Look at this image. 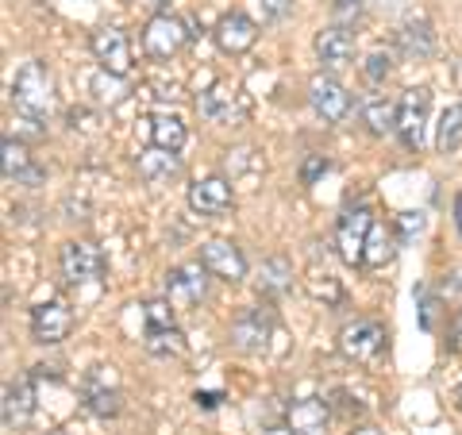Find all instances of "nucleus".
I'll list each match as a JSON object with an SVG mask.
<instances>
[{"mask_svg": "<svg viewBox=\"0 0 462 435\" xmlns=\"http://www.w3.org/2000/svg\"><path fill=\"white\" fill-rule=\"evenodd\" d=\"M54 100H58L54 97V74L47 69V62H23L16 81H12V105H16V112L23 120L42 124V120H51Z\"/></svg>", "mask_w": 462, "mask_h": 435, "instance_id": "f257e3e1", "label": "nucleus"}, {"mask_svg": "<svg viewBox=\"0 0 462 435\" xmlns=\"http://www.w3.org/2000/svg\"><path fill=\"white\" fill-rule=\"evenodd\" d=\"M428 108H431V89L416 85V89H404L397 100V135L409 151L424 147V127H428Z\"/></svg>", "mask_w": 462, "mask_h": 435, "instance_id": "f03ea898", "label": "nucleus"}, {"mask_svg": "<svg viewBox=\"0 0 462 435\" xmlns=\"http://www.w3.org/2000/svg\"><path fill=\"white\" fill-rule=\"evenodd\" d=\"M370 227H374V216L366 205H355L339 216L336 224V251L346 266H363V255H366V239H370Z\"/></svg>", "mask_w": 462, "mask_h": 435, "instance_id": "7ed1b4c3", "label": "nucleus"}, {"mask_svg": "<svg viewBox=\"0 0 462 435\" xmlns=\"http://www.w3.org/2000/svg\"><path fill=\"white\" fill-rule=\"evenodd\" d=\"M58 266H62V278L69 285H85V282H100V278H105V255H100V246L89 243V239L62 243Z\"/></svg>", "mask_w": 462, "mask_h": 435, "instance_id": "20e7f679", "label": "nucleus"}, {"mask_svg": "<svg viewBox=\"0 0 462 435\" xmlns=\"http://www.w3.org/2000/svg\"><path fill=\"white\" fill-rule=\"evenodd\" d=\"M89 51L105 74H112V78L132 74V39H127V32H120V27H100V32H93Z\"/></svg>", "mask_w": 462, "mask_h": 435, "instance_id": "39448f33", "label": "nucleus"}, {"mask_svg": "<svg viewBox=\"0 0 462 435\" xmlns=\"http://www.w3.org/2000/svg\"><path fill=\"white\" fill-rule=\"evenodd\" d=\"M273 336V316L266 309H247L236 316V324H231V347L243 355H263L266 343Z\"/></svg>", "mask_w": 462, "mask_h": 435, "instance_id": "423d86ee", "label": "nucleus"}, {"mask_svg": "<svg viewBox=\"0 0 462 435\" xmlns=\"http://www.w3.org/2000/svg\"><path fill=\"white\" fill-rule=\"evenodd\" d=\"M385 347V328L378 320H355L339 331V355L351 362H370L378 358Z\"/></svg>", "mask_w": 462, "mask_h": 435, "instance_id": "0eeeda50", "label": "nucleus"}, {"mask_svg": "<svg viewBox=\"0 0 462 435\" xmlns=\"http://www.w3.org/2000/svg\"><path fill=\"white\" fill-rule=\"evenodd\" d=\"M185 39H189V27H185L178 16L162 12V16H154L147 23V32H143V51L151 58H158V62H166V58H173L185 47Z\"/></svg>", "mask_w": 462, "mask_h": 435, "instance_id": "6e6552de", "label": "nucleus"}, {"mask_svg": "<svg viewBox=\"0 0 462 435\" xmlns=\"http://www.w3.org/2000/svg\"><path fill=\"white\" fill-rule=\"evenodd\" d=\"M309 105L324 124H343L346 116H351V93H346L336 78L320 74L309 85Z\"/></svg>", "mask_w": 462, "mask_h": 435, "instance_id": "1a4fd4ad", "label": "nucleus"}, {"mask_svg": "<svg viewBox=\"0 0 462 435\" xmlns=\"http://www.w3.org/2000/svg\"><path fill=\"white\" fill-rule=\"evenodd\" d=\"M200 263H205V270L212 278L231 282V285L247 278V258H243V251L231 239H208L200 246Z\"/></svg>", "mask_w": 462, "mask_h": 435, "instance_id": "9d476101", "label": "nucleus"}, {"mask_svg": "<svg viewBox=\"0 0 462 435\" xmlns=\"http://www.w3.org/2000/svg\"><path fill=\"white\" fill-rule=\"evenodd\" d=\"M205 293H208L205 263H189L166 273V301H173V309H189V304L205 301Z\"/></svg>", "mask_w": 462, "mask_h": 435, "instance_id": "9b49d317", "label": "nucleus"}, {"mask_svg": "<svg viewBox=\"0 0 462 435\" xmlns=\"http://www.w3.org/2000/svg\"><path fill=\"white\" fill-rule=\"evenodd\" d=\"M212 39H216V47H220L224 54L239 58L258 42V23L247 16V12H227V16H220V23H216Z\"/></svg>", "mask_w": 462, "mask_h": 435, "instance_id": "f8f14e48", "label": "nucleus"}, {"mask_svg": "<svg viewBox=\"0 0 462 435\" xmlns=\"http://www.w3.org/2000/svg\"><path fill=\"white\" fill-rule=\"evenodd\" d=\"M316 58H320V66L328 74H339V69H346L355 58V35L346 32L343 23L324 27V32L316 35Z\"/></svg>", "mask_w": 462, "mask_h": 435, "instance_id": "ddd939ff", "label": "nucleus"}, {"mask_svg": "<svg viewBox=\"0 0 462 435\" xmlns=\"http://www.w3.org/2000/svg\"><path fill=\"white\" fill-rule=\"evenodd\" d=\"M69 328H74V316H69V309L62 301H42L39 309L32 312V336L42 347L62 343L69 336Z\"/></svg>", "mask_w": 462, "mask_h": 435, "instance_id": "4468645a", "label": "nucleus"}, {"mask_svg": "<svg viewBox=\"0 0 462 435\" xmlns=\"http://www.w3.org/2000/svg\"><path fill=\"white\" fill-rule=\"evenodd\" d=\"M328 424H331V409L324 397H300L289 404V412H285L289 435H324Z\"/></svg>", "mask_w": 462, "mask_h": 435, "instance_id": "2eb2a0df", "label": "nucleus"}, {"mask_svg": "<svg viewBox=\"0 0 462 435\" xmlns=\"http://www.w3.org/2000/svg\"><path fill=\"white\" fill-rule=\"evenodd\" d=\"M231 205H236V197H231V185L224 178H200L189 185V208L197 216H205V220L224 216Z\"/></svg>", "mask_w": 462, "mask_h": 435, "instance_id": "dca6fc26", "label": "nucleus"}, {"mask_svg": "<svg viewBox=\"0 0 462 435\" xmlns=\"http://www.w3.org/2000/svg\"><path fill=\"white\" fill-rule=\"evenodd\" d=\"M0 162H5V181L12 185H39L47 173L35 166L32 151L23 147L20 139H5V147H0Z\"/></svg>", "mask_w": 462, "mask_h": 435, "instance_id": "f3484780", "label": "nucleus"}, {"mask_svg": "<svg viewBox=\"0 0 462 435\" xmlns=\"http://www.w3.org/2000/svg\"><path fill=\"white\" fill-rule=\"evenodd\" d=\"M35 416V385L32 378L5 385V428H23Z\"/></svg>", "mask_w": 462, "mask_h": 435, "instance_id": "a211bd4d", "label": "nucleus"}, {"mask_svg": "<svg viewBox=\"0 0 462 435\" xmlns=\"http://www.w3.org/2000/svg\"><path fill=\"white\" fill-rule=\"evenodd\" d=\"M139 178L143 181H151V185H158V181H170V178H178L181 173V154L178 151H166V147H151L139 154Z\"/></svg>", "mask_w": 462, "mask_h": 435, "instance_id": "6ab92c4d", "label": "nucleus"}, {"mask_svg": "<svg viewBox=\"0 0 462 435\" xmlns=\"http://www.w3.org/2000/svg\"><path fill=\"white\" fill-rule=\"evenodd\" d=\"M197 112L205 116V120L212 124H231L239 120L243 108L236 105V89H227V85H212V89H205L197 97Z\"/></svg>", "mask_w": 462, "mask_h": 435, "instance_id": "aec40b11", "label": "nucleus"}, {"mask_svg": "<svg viewBox=\"0 0 462 435\" xmlns=\"http://www.w3.org/2000/svg\"><path fill=\"white\" fill-rule=\"evenodd\" d=\"M358 112H363V127H366L370 135L397 132V105H393V100H385L382 93H370Z\"/></svg>", "mask_w": 462, "mask_h": 435, "instance_id": "412c9836", "label": "nucleus"}, {"mask_svg": "<svg viewBox=\"0 0 462 435\" xmlns=\"http://www.w3.org/2000/svg\"><path fill=\"white\" fill-rule=\"evenodd\" d=\"M397 42L404 58H431V51H436V32H431L428 20H409L397 32Z\"/></svg>", "mask_w": 462, "mask_h": 435, "instance_id": "4be33fe9", "label": "nucleus"}, {"mask_svg": "<svg viewBox=\"0 0 462 435\" xmlns=\"http://www.w3.org/2000/svg\"><path fill=\"white\" fill-rule=\"evenodd\" d=\"M397 236L389 231L385 224H378L374 220V227H370V239H366V255H363V266H370V270H378V266H385L389 258L397 255Z\"/></svg>", "mask_w": 462, "mask_h": 435, "instance_id": "5701e85b", "label": "nucleus"}, {"mask_svg": "<svg viewBox=\"0 0 462 435\" xmlns=\"http://www.w3.org/2000/svg\"><path fill=\"white\" fill-rule=\"evenodd\" d=\"M293 285V266L285 258H266L263 270H258V293L263 297H278Z\"/></svg>", "mask_w": 462, "mask_h": 435, "instance_id": "b1692460", "label": "nucleus"}, {"mask_svg": "<svg viewBox=\"0 0 462 435\" xmlns=\"http://www.w3.org/2000/svg\"><path fill=\"white\" fill-rule=\"evenodd\" d=\"M185 124L178 120V116H151V143L154 147H166V151H181L185 147Z\"/></svg>", "mask_w": 462, "mask_h": 435, "instance_id": "393cba45", "label": "nucleus"}, {"mask_svg": "<svg viewBox=\"0 0 462 435\" xmlns=\"http://www.w3.org/2000/svg\"><path fill=\"white\" fill-rule=\"evenodd\" d=\"M436 147L439 154H455L462 147V100L451 105L439 116V132H436Z\"/></svg>", "mask_w": 462, "mask_h": 435, "instance_id": "a878e982", "label": "nucleus"}, {"mask_svg": "<svg viewBox=\"0 0 462 435\" xmlns=\"http://www.w3.org/2000/svg\"><path fill=\"white\" fill-rule=\"evenodd\" d=\"M147 351L154 358H181L185 355V336L178 328H147Z\"/></svg>", "mask_w": 462, "mask_h": 435, "instance_id": "bb28decb", "label": "nucleus"}, {"mask_svg": "<svg viewBox=\"0 0 462 435\" xmlns=\"http://www.w3.org/2000/svg\"><path fill=\"white\" fill-rule=\"evenodd\" d=\"M85 397H89V409L97 416H116L120 412V389H105V385H97V378H89V385H85Z\"/></svg>", "mask_w": 462, "mask_h": 435, "instance_id": "cd10ccee", "label": "nucleus"}, {"mask_svg": "<svg viewBox=\"0 0 462 435\" xmlns=\"http://www.w3.org/2000/svg\"><path fill=\"white\" fill-rule=\"evenodd\" d=\"M309 293H312L316 301H324V304H336V301L343 297V289H339V282H336V273L312 266V270H309Z\"/></svg>", "mask_w": 462, "mask_h": 435, "instance_id": "c85d7f7f", "label": "nucleus"}, {"mask_svg": "<svg viewBox=\"0 0 462 435\" xmlns=\"http://www.w3.org/2000/svg\"><path fill=\"white\" fill-rule=\"evenodd\" d=\"M147 328H173V301H147Z\"/></svg>", "mask_w": 462, "mask_h": 435, "instance_id": "c756f323", "label": "nucleus"}, {"mask_svg": "<svg viewBox=\"0 0 462 435\" xmlns=\"http://www.w3.org/2000/svg\"><path fill=\"white\" fill-rule=\"evenodd\" d=\"M363 74H366L370 81H385L389 74H393V54H382V51H374V54L366 58Z\"/></svg>", "mask_w": 462, "mask_h": 435, "instance_id": "7c9ffc66", "label": "nucleus"}, {"mask_svg": "<svg viewBox=\"0 0 462 435\" xmlns=\"http://www.w3.org/2000/svg\"><path fill=\"white\" fill-rule=\"evenodd\" d=\"M363 8H366V0H331V16H336V23H351L363 16Z\"/></svg>", "mask_w": 462, "mask_h": 435, "instance_id": "2f4dec72", "label": "nucleus"}, {"mask_svg": "<svg viewBox=\"0 0 462 435\" xmlns=\"http://www.w3.org/2000/svg\"><path fill=\"white\" fill-rule=\"evenodd\" d=\"M258 8H263V20L278 23L289 16V8H293V0H258Z\"/></svg>", "mask_w": 462, "mask_h": 435, "instance_id": "473e14b6", "label": "nucleus"}, {"mask_svg": "<svg viewBox=\"0 0 462 435\" xmlns=\"http://www.w3.org/2000/svg\"><path fill=\"white\" fill-rule=\"evenodd\" d=\"M328 170H331V162H328V158H324V154H312L309 162H305V170H300V181H305V185H312V181L320 178V173H328Z\"/></svg>", "mask_w": 462, "mask_h": 435, "instance_id": "72a5a7b5", "label": "nucleus"}, {"mask_svg": "<svg viewBox=\"0 0 462 435\" xmlns=\"http://www.w3.org/2000/svg\"><path fill=\"white\" fill-rule=\"evenodd\" d=\"M420 231H424V212H404L401 216V243L412 239V236H420Z\"/></svg>", "mask_w": 462, "mask_h": 435, "instance_id": "f704fd0d", "label": "nucleus"}, {"mask_svg": "<svg viewBox=\"0 0 462 435\" xmlns=\"http://www.w3.org/2000/svg\"><path fill=\"white\" fill-rule=\"evenodd\" d=\"M451 347L458 351L462 347V309H458V316H455V331H451Z\"/></svg>", "mask_w": 462, "mask_h": 435, "instance_id": "c9c22d12", "label": "nucleus"}, {"mask_svg": "<svg viewBox=\"0 0 462 435\" xmlns=\"http://www.w3.org/2000/svg\"><path fill=\"white\" fill-rule=\"evenodd\" d=\"M455 227H458V236H462V193L455 197Z\"/></svg>", "mask_w": 462, "mask_h": 435, "instance_id": "e433bc0d", "label": "nucleus"}, {"mask_svg": "<svg viewBox=\"0 0 462 435\" xmlns=\"http://www.w3.org/2000/svg\"><path fill=\"white\" fill-rule=\"evenodd\" d=\"M154 8H158L154 16H162V12H170V0H154Z\"/></svg>", "mask_w": 462, "mask_h": 435, "instance_id": "4c0bfd02", "label": "nucleus"}, {"mask_svg": "<svg viewBox=\"0 0 462 435\" xmlns=\"http://www.w3.org/2000/svg\"><path fill=\"white\" fill-rule=\"evenodd\" d=\"M351 435H382V431H378V428H355Z\"/></svg>", "mask_w": 462, "mask_h": 435, "instance_id": "58836bf2", "label": "nucleus"}, {"mask_svg": "<svg viewBox=\"0 0 462 435\" xmlns=\"http://www.w3.org/2000/svg\"><path fill=\"white\" fill-rule=\"evenodd\" d=\"M455 401H458V404H462V382H458V389H455Z\"/></svg>", "mask_w": 462, "mask_h": 435, "instance_id": "ea45409f", "label": "nucleus"}]
</instances>
